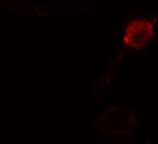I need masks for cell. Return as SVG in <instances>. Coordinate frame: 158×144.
<instances>
[{
	"instance_id": "1",
	"label": "cell",
	"mask_w": 158,
	"mask_h": 144,
	"mask_svg": "<svg viewBox=\"0 0 158 144\" xmlns=\"http://www.w3.org/2000/svg\"><path fill=\"white\" fill-rule=\"evenodd\" d=\"M155 21L152 18H134L129 21L123 35V44L131 50H140L155 37Z\"/></svg>"
}]
</instances>
